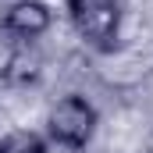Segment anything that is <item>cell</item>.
I'll use <instances>...</instances> for the list:
<instances>
[{"label": "cell", "mask_w": 153, "mask_h": 153, "mask_svg": "<svg viewBox=\"0 0 153 153\" xmlns=\"http://www.w3.org/2000/svg\"><path fill=\"white\" fill-rule=\"evenodd\" d=\"M96 128H100V111L82 93L61 96L46 111V143H53L61 150H85L93 143Z\"/></svg>", "instance_id": "obj_1"}, {"label": "cell", "mask_w": 153, "mask_h": 153, "mask_svg": "<svg viewBox=\"0 0 153 153\" xmlns=\"http://www.w3.org/2000/svg\"><path fill=\"white\" fill-rule=\"evenodd\" d=\"M64 11H68L75 32L85 39L93 50L111 53L117 46L121 18H125L121 0H64Z\"/></svg>", "instance_id": "obj_2"}, {"label": "cell", "mask_w": 153, "mask_h": 153, "mask_svg": "<svg viewBox=\"0 0 153 153\" xmlns=\"http://www.w3.org/2000/svg\"><path fill=\"white\" fill-rule=\"evenodd\" d=\"M50 25H53V11L43 0H14L0 18V29L18 39H39L43 32H50Z\"/></svg>", "instance_id": "obj_3"}, {"label": "cell", "mask_w": 153, "mask_h": 153, "mask_svg": "<svg viewBox=\"0 0 153 153\" xmlns=\"http://www.w3.org/2000/svg\"><path fill=\"white\" fill-rule=\"evenodd\" d=\"M39 68H43V61H39L36 53H29V50H14V53H7L0 75L7 78V82H14V85H29V82L39 78Z\"/></svg>", "instance_id": "obj_4"}, {"label": "cell", "mask_w": 153, "mask_h": 153, "mask_svg": "<svg viewBox=\"0 0 153 153\" xmlns=\"http://www.w3.org/2000/svg\"><path fill=\"white\" fill-rule=\"evenodd\" d=\"M0 153H50V143L36 132H11L0 139Z\"/></svg>", "instance_id": "obj_5"}]
</instances>
